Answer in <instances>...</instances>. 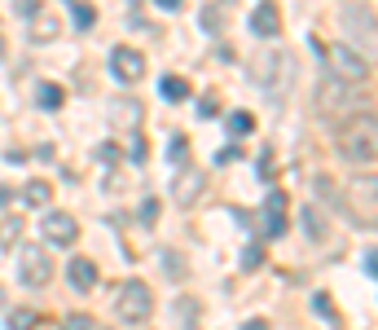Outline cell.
<instances>
[{
    "mask_svg": "<svg viewBox=\"0 0 378 330\" xmlns=\"http://www.w3.org/2000/svg\"><path fill=\"white\" fill-rule=\"evenodd\" d=\"M97 159H102V163H114V159H119V145H97Z\"/></svg>",
    "mask_w": 378,
    "mask_h": 330,
    "instance_id": "22",
    "label": "cell"
},
{
    "mask_svg": "<svg viewBox=\"0 0 378 330\" xmlns=\"http://www.w3.org/2000/svg\"><path fill=\"white\" fill-rule=\"evenodd\" d=\"M242 330H269V326H264V322H246Z\"/></svg>",
    "mask_w": 378,
    "mask_h": 330,
    "instance_id": "31",
    "label": "cell"
},
{
    "mask_svg": "<svg viewBox=\"0 0 378 330\" xmlns=\"http://www.w3.org/2000/svg\"><path fill=\"white\" fill-rule=\"evenodd\" d=\"M264 234L269 238L286 234V190H269V198H264Z\"/></svg>",
    "mask_w": 378,
    "mask_h": 330,
    "instance_id": "7",
    "label": "cell"
},
{
    "mask_svg": "<svg viewBox=\"0 0 378 330\" xmlns=\"http://www.w3.org/2000/svg\"><path fill=\"white\" fill-rule=\"evenodd\" d=\"M216 106H220L216 97H203V102H198V114H203V119H211V114H216Z\"/></svg>",
    "mask_w": 378,
    "mask_h": 330,
    "instance_id": "24",
    "label": "cell"
},
{
    "mask_svg": "<svg viewBox=\"0 0 378 330\" xmlns=\"http://www.w3.org/2000/svg\"><path fill=\"white\" fill-rule=\"evenodd\" d=\"M48 198H53V185H48V180H31V185H22V203H31V207H48Z\"/></svg>",
    "mask_w": 378,
    "mask_h": 330,
    "instance_id": "11",
    "label": "cell"
},
{
    "mask_svg": "<svg viewBox=\"0 0 378 330\" xmlns=\"http://www.w3.org/2000/svg\"><path fill=\"white\" fill-rule=\"evenodd\" d=\"M251 31H255L259 40H273L277 31H282V13H277L273 0H259V5H255V13H251Z\"/></svg>",
    "mask_w": 378,
    "mask_h": 330,
    "instance_id": "8",
    "label": "cell"
},
{
    "mask_svg": "<svg viewBox=\"0 0 378 330\" xmlns=\"http://www.w3.org/2000/svg\"><path fill=\"white\" fill-rule=\"evenodd\" d=\"M158 93L168 97V102H185V97H189V84H185V79H180V75H163Z\"/></svg>",
    "mask_w": 378,
    "mask_h": 330,
    "instance_id": "12",
    "label": "cell"
},
{
    "mask_svg": "<svg viewBox=\"0 0 378 330\" xmlns=\"http://www.w3.org/2000/svg\"><path fill=\"white\" fill-rule=\"evenodd\" d=\"M18 277L27 286H48V277H53V260H48L44 246H22V251H18Z\"/></svg>",
    "mask_w": 378,
    "mask_h": 330,
    "instance_id": "3",
    "label": "cell"
},
{
    "mask_svg": "<svg viewBox=\"0 0 378 330\" xmlns=\"http://www.w3.org/2000/svg\"><path fill=\"white\" fill-rule=\"evenodd\" d=\"M259 264H264V246H246V251H242V269H259Z\"/></svg>",
    "mask_w": 378,
    "mask_h": 330,
    "instance_id": "18",
    "label": "cell"
},
{
    "mask_svg": "<svg viewBox=\"0 0 378 330\" xmlns=\"http://www.w3.org/2000/svg\"><path fill=\"white\" fill-rule=\"evenodd\" d=\"M53 36H58V18H48V13L40 18L36 13V18H31V40H53Z\"/></svg>",
    "mask_w": 378,
    "mask_h": 330,
    "instance_id": "14",
    "label": "cell"
},
{
    "mask_svg": "<svg viewBox=\"0 0 378 330\" xmlns=\"http://www.w3.org/2000/svg\"><path fill=\"white\" fill-rule=\"evenodd\" d=\"M110 71L119 84H137V79L145 75V53L133 44H119V48H110Z\"/></svg>",
    "mask_w": 378,
    "mask_h": 330,
    "instance_id": "4",
    "label": "cell"
},
{
    "mask_svg": "<svg viewBox=\"0 0 378 330\" xmlns=\"http://www.w3.org/2000/svg\"><path fill=\"white\" fill-rule=\"evenodd\" d=\"M40 106H44V110H58V106H62V88H58V84H44V88H40Z\"/></svg>",
    "mask_w": 378,
    "mask_h": 330,
    "instance_id": "17",
    "label": "cell"
},
{
    "mask_svg": "<svg viewBox=\"0 0 378 330\" xmlns=\"http://www.w3.org/2000/svg\"><path fill=\"white\" fill-rule=\"evenodd\" d=\"M13 238H18V220H5L0 225V242H13Z\"/></svg>",
    "mask_w": 378,
    "mask_h": 330,
    "instance_id": "23",
    "label": "cell"
},
{
    "mask_svg": "<svg viewBox=\"0 0 378 330\" xmlns=\"http://www.w3.org/2000/svg\"><path fill=\"white\" fill-rule=\"evenodd\" d=\"M67 277H71L75 291H93L97 286V264L93 260H71L67 264Z\"/></svg>",
    "mask_w": 378,
    "mask_h": 330,
    "instance_id": "9",
    "label": "cell"
},
{
    "mask_svg": "<svg viewBox=\"0 0 378 330\" xmlns=\"http://www.w3.org/2000/svg\"><path fill=\"white\" fill-rule=\"evenodd\" d=\"M9 198H13V190H9V185H0V203H9Z\"/></svg>",
    "mask_w": 378,
    "mask_h": 330,
    "instance_id": "30",
    "label": "cell"
},
{
    "mask_svg": "<svg viewBox=\"0 0 378 330\" xmlns=\"http://www.w3.org/2000/svg\"><path fill=\"white\" fill-rule=\"evenodd\" d=\"M168 150H172V154H168L172 163H189V141H185V137H180V132H176V137H172V145H168Z\"/></svg>",
    "mask_w": 378,
    "mask_h": 330,
    "instance_id": "16",
    "label": "cell"
},
{
    "mask_svg": "<svg viewBox=\"0 0 378 330\" xmlns=\"http://www.w3.org/2000/svg\"><path fill=\"white\" fill-rule=\"evenodd\" d=\"M141 220H158V198H145L141 203Z\"/></svg>",
    "mask_w": 378,
    "mask_h": 330,
    "instance_id": "21",
    "label": "cell"
},
{
    "mask_svg": "<svg viewBox=\"0 0 378 330\" xmlns=\"http://www.w3.org/2000/svg\"><path fill=\"white\" fill-rule=\"evenodd\" d=\"M40 229H44V242H53V246H71L79 238V225L67 216V211H48Z\"/></svg>",
    "mask_w": 378,
    "mask_h": 330,
    "instance_id": "6",
    "label": "cell"
},
{
    "mask_svg": "<svg viewBox=\"0 0 378 330\" xmlns=\"http://www.w3.org/2000/svg\"><path fill=\"white\" fill-rule=\"evenodd\" d=\"M71 18H75L79 31H93V27H97V9L88 5V0H75V5H71Z\"/></svg>",
    "mask_w": 378,
    "mask_h": 330,
    "instance_id": "13",
    "label": "cell"
},
{
    "mask_svg": "<svg viewBox=\"0 0 378 330\" xmlns=\"http://www.w3.org/2000/svg\"><path fill=\"white\" fill-rule=\"evenodd\" d=\"M154 5H158V9H176V5H180V0H154Z\"/></svg>",
    "mask_w": 378,
    "mask_h": 330,
    "instance_id": "29",
    "label": "cell"
},
{
    "mask_svg": "<svg viewBox=\"0 0 378 330\" xmlns=\"http://www.w3.org/2000/svg\"><path fill=\"white\" fill-rule=\"evenodd\" d=\"M62 330H93V317H84V312H71V317H62Z\"/></svg>",
    "mask_w": 378,
    "mask_h": 330,
    "instance_id": "19",
    "label": "cell"
},
{
    "mask_svg": "<svg viewBox=\"0 0 378 330\" xmlns=\"http://www.w3.org/2000/svg\"><path fill=\"white\" fill-rule=\"evenodd\" d=\"M343 154L356 159V163L374 159V124H370V114H365V124H352L348 132H343Z\"/></svg>",
    "mask_w": 378,
    "mask_h": 330,
    "instance_id": "5",
    "label": "cell"
},
{
    "mask_svg": "<svg viewBox=\"0 0 378 330\" xmlns=\"http://www.w3.org/2000/svg\"><path fill=\"white\" fill-rule=\"evenodd\" d=\"M312 308H317L321 317H335V308H330V300H325V295H317V300H312Z\"/></svg>",
    "mask_w": 378,
    "mask_h": 330,
    "instance_id": "26",
    "label": "cell"
},
{
    "mask_svg": "<svg viewBox=\"0 0 378 330\" xmlns=\"http://www.w3.org/2000/svg\"><path fill=\"white\" fill-rule=\"evenodd\" d=\"M229 132H234V137H246V132H251L255 128V119H251V114H246V110H234V114H229Z\"/></svg>",
    "mask_w": 378,
    "mask_h": 330,
    "instance_id": "15",
    "label": "cell"
},
{
    "mask_svg": "<svg viewBox=\"0 0 378 330\" xmlns=\"http://www.w3.org/2000/svg\"><path fill=\"white\" fill-rule=\"evenodd\" d=\"M36 326H40L36 308H9V317H5V330H36Z\"/></svg>",
    "mask_w": 378,
    "mask_h": 330,
    "instance_id": "10",
    "label": "cell"
},
{
    "mask_svg": "<svg viewBox=\"0 0 378 330\" xmlns=\"http://www.w3.org/2000/svg\"><path fill=\"white\" fill-rule=\"evenodd\" d=\"M273 172H277V159L264 150V154H259V176H264V180H273Z\"/></svg>",
    "mask_w": 378,
    "mask_h": 330,
    "instance_id": "20",
    "label": "cell"
},
{
    "mask_svg": "<svg viewBox=\"0 0 378 330\" xmlns=\"http://www.w3.org/2000/svg\"><path fill=\"white\" fill-rule=\"evenodd\" d=\"M234 159H242V150H238V145H224V150L216 154V163H234Z\"/></svg>",
    "mask_w": 378,
    "mask_h": 330,
    "instance_id": "25",
    "label": "cell"
},
{
    "mask_svg": "<svg viewBox=\"0 0 378 330\" xmlns=\"http://www.w3.org/2000/svg\"><path fill=\"white\" fill-rule=\"evenodd\" d=\"M133 159H137V163H145V137H137V141H133Z\"/></svg>",
    "mask_w": 378,
    "mask_h": 330,
    "instance_id": "27",
    "label": "cell"
},
{
    "mask_svg": "<svg viewBox=\"0 0 378 330\" xmlns=\"http://www.w3.org/2000/svg\"><path fill=\"white\" fill-rule=\"evenodd\" d=\"M150 308H154V295H150V286L145 282H123L119 286V295H114V312H119L123 322H145L150 317Z\"/></svg>",
    "mask_w": 378,
    "mask_h": 330,
    "instance_id": "1",
    "label": "cell"
},
{
    "mask_svg": "<svg viewBox=\"0 0 378 330\" xmlns=\"http://www.w3.org/2000/svg\"><path fill=\"white\" fill-rule=\"evenodd\" d=\"M330 66L343 84H360V79H370V62L356 53L352 44H330Z\"/></svg>",
    "mask_w": 378,
    "mask_h": 330,
    "instance_id": "2",
    "label": "cell"
},
{
    "mask_svg": "<svg viewBox=\"0 0 378 330\" xmlns=\"http://www.w3.org/2000/svg\"><path fill=\"white\" fill-rule=\"evenodd\" d=\"M13 5H18L22 13H36V0H13Z\"/></svg>",
    "mask_w": 378,
    "mask_h": 330,
    "instance_id": "28",
    "label": "cell"
}]
</instances>
